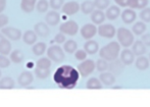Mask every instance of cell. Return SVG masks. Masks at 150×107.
<instances>
[{"label":"cell","mask_w":150,"mask_h":107,"mask_svg":"<svg viewBox=\"0 0 150 107\" xmlns=\"http://www.w3.org/2000/svg\"><path fill=\"white\" fill-rule=\"evenodd\" d=\"M53 80L60 88L73 89L79 81V71L71 65L64 64L56 70L53 75Z\"/></svg>","instance_id":"6da1fadb"},{"label":"cell","mask_w":150,"mask_h":107,"mask_svg":"<svg viewBox=\"0 0 150 107\" xmlns=\"http://www.w3.org/2000/svg\"><path fill=\"white\" fill-rule=\"evenodd\" d=\"M120 45L117 42L112 41L101 48L99 51V55H100V58H103L107 61H111V60L117 59V56L120 55Z\"/></svg>","instance_id":"7a4b0ae2"},{"label":"cell","mask_w":150,"mask_h":107,"mask_svg":"<svg viewBox=\"0 0 150 107\" xmlns=\"http://www.w3.org/2000/svg\"><path fill=\"white\" fill-rule=\"evenodd\" d=\"M115 34H117V40L120 42V45L124 46L125 48L130 47L134 43V34L128 29L120 28Z\"/></svg>","instance_id":"3957f363"},{"label":"cell","mask_w":150,"mask_h":107,"mask_svg":"<svg viewBox=\"0 0 150 107\" xmlns=\"http://www.w3.org/2000/svg\"><path fill=\"white\" fill-rule=\"evenodd\" d=\"M51 66V62L48 58H40L37 61V65H36V75L40 79H45L49 75V68Z\"/></svg>","instance_id":"277c9868"},{"label":"cell","mask_w":150,"mask_h":107,"mask_svg":"<svg viewBox=\"0 0 150 107\" xmlns=\"http://www.w3.org/2000/svg\"><path fill=\"white\" fill-rule=\"evenodd\" d=\"M95 70V62L91 59L84 60L78 65V71L82 77H88Z\"/></svg>","instance_id":"5b68a950"},{"label":"cell","mask_w":150,"mask_h":107,"mask_svg":"<svg viewBox=\"0 0 150 107\" xmlns=\"http://www.w3.org/2000/svg\"><path fill=\"white\" fill-rule=\"evenodd\" d=\"M48 57L51 60H53L54 62H61L64 59V53H63L62 49L59 46L53 45L48 49L47 51Z\"/></svg>","instance_id":"8992f818"},{"label":"cell","mask_w":150,"mask_h":107,"mask_svg":"<svg viewBox=\"0 0 150 107\" xmlns=\"http://www.w3.org/2000/svg\"><path fill=\"white\" fill-rule=\"evenodd\" d=\"M97 32H98L99 36H101V37L110 39V38L115 37L117 31H115V26H112V25H110V24L102 25L101 24L100 27L98 28V31H97Z\"/></svg>","instance_id":"52a82bcc"},{"label":"cell","mask_w":150,"mask_h":107,"mask_svg":"<svg viewBox=\"0 0 150 107\" xmlns=\"http://www.w3.org/2000/svg\"><path fill=\"white\" fill-rule=\"evenodd\" d=\"M78 31H79V27H78L77 23L74 20H69L60 26V32L65 35L75 36L78 33Z\"/></svg>","instance_id":"ba28073f"},{"label":"cell","mask_w":150,"mask_h":107,"mask_svg":"<svg viewBox=\"0 0 150 107\" xmlns=\"http://www.w3.org/2000/svg\"><path fill=\"white\" fill-rule=\"evenodd\" d=\"M97 33V28L95 27V25L93 24H86L85 26H83V28L81 29V35L84 39L90 40L96 35Z\"/></svg>","instance_id":"9c48e42d"},{"label":"cell","mask_w":150,"mask_h":107,"mask_svg":"<svg viewBox=\"0 0 150 107\" xmlns=\"http://www.w3.org/2000/svg\"><path fill=\"white\" fill-rule=\"evenodd\" d=\"M135 60V54L133 53L132 50L125 48L122 52H120V61L125 64V65H130L134 62Z\"/></svg>","instance_id":"30bf717a"},{"label":"cell","mask_w":150,"mask_h":107,"mask_svg":"<svg viewBox=\"0 0 150 107\" xmlns=\"http://www.w3.org/2000/svg\"><path fill=\"white\" fill-rule=\"evenodd\" d=\"M99 80H100L101 84L105 86H112L115 83V75L110 71H102L101 75H99Z\"/></svg>","instance_id":"8fae6325"},{"label":"cell","mask_w":150,"mask_h":107,"mask_svg":"<svg viewBox=\"0 0 150 107\" xmlns=\"http://www.w3.org/2000/svg\"><path fill=\"white\" fill-rule=\"evenodd\" d=\"M120 16H122V20L125 24H132V23L136 20L137 14H136V12L134 11V9H132V8H127V9L122 10Z\"/></svg>","instance_id":"7c38bea8"},{"label":"cell","mask_w":150,"mask_h":107,"mask_svg":"<svg viewBox=\"0 0 150 107\" xmlns=\"http://www.w3.org/2000/svg\"><path fill=\"white\" fill-rule=\"evenodd\" d=\"M124 68H125V64L122 63L120 60H117V59H115V60H111L110 63L108 64V68L110 73H112L113 75H120L122 73V71L124 70Z\"/></svg>","instance_id":"4fadbf2b"},{"label":"cell","mask_w":150,"mask_h":107,"mask_svg":"<svg viewBox=\"0 0 150 107\" xmlns=\"http://www.w3.org/2000/svg\"><path fill=\"white\" fill-rule=\"evenodd\" d=\"M120 14V9L119 6L117 5H111L110 7L107 8L106 13H105V18L109 20H117Z\"/></svg>","instance_id":"5bb4252c"},{"label":"cell","mask_w":150,"mask_h":107,"mask_svg":"<svg viewBox=\"0 0 150 107\" xmlns=\"http://www.w3.org/2000/svg\"><path fill=\"white\" fill-rule=\"evenodd\" d=\"M132 51L135 55L137 56H140V55H143V54L146 52V46L144 45L142 41L138 40V41L134 42L132 44Z\"/></svg>","instance_id":"9a60e30c"},{"label":"cell","mask_w":150,"mask_h":107,"mask_svg":"<svg viewBox=\"0 0 150 107\" xmlns=\"http://www.w3.org/2000/svg\"><path fill=\"white\" fill-rule=\"evenodd\" d=\"M148 5V0H128L127 6H129L132 9H143Z\"/></svg>","instance_id":"2e32d148"},{"label":"cell","mask_w":150,"mask_h":107,"mask_svg":"<svg viewBox=\"0 0 150 107\" xmlns=\"http://www.w3.org/2000/svg\"><path fill=\"white\" fill-rule=\"evenodd\" d=\"M105 14L101 11V9L93 10L92 14H91V20L94 23L95 25H101L105 20Z\"/></svg>","instance_id":"e0dca14e"},{"label":"cell","mask_w":150,"mask_h":107,"mask_svg":"<svg viewBox=\"0 0 150 107\" xmlns=\"http://www.w3.org/2000/svg\"><path fill=\"white\" fill-rule=\"evenodd\" d=\"M99 49L98 43L96 41H93V40H88L87 42L84 45V50L86 51V53L88 54H95Z\"/></svg>","instance_id":"ac0fdd59"},{"label":"cell","mask_w":150,"mask_h":107,"mask_svg":"<svg viewBox=\"0 0 150 107\" xmlns=\"http://www.w3.org/2000/svg\"><path fill=\"white\" fill-rule=\"evenodd\" d=\"M2 33L4 35H6V37H8L11 40H18L21 38V31L16 30L14 28H5L2 30Z\"/></svg>","instance_id":"d6986e66"},{"label":"cell","mask_w":150,"mask_h":107,"mask_svg":"<svg viewBox=\"0 0 150 107\" xmlns=\"http://www.w3.org/2000/svg\"><path fill=\"white\" fill-rule=\"evenodd\" d=\"M135 65L139 70H146L149 68V59L147 57H145V56L140 55L136 59Z\"/></svg>","instance_id":"ffe728a7"},{"label":"cell","mask_w":150,"mask_h":107,"mask_svg":"<svg viewBox=\"0 0 150 107\" xmlns=\"http://www.w3.org/2000/svg\"><path fill=\"white\" fill-rule=\"evenodd\" d=\"M33 82V75L30 71H25L18 77V83L21 86H28Z\"/></svg>","instance_id":"44dd1931"},{"label":"cell","mask_w":150,"mask_h":107,"mask_svg":"<svg viewBox=\"0 0 150 107\" xmlns=\"http://www.w3.org/2000/svg\"><path fill=\"white\" fill-rule=\"evenodd\" d=\"M146 29H147V27L144 22H137L136 24L133 26L132 31H133V34H135L136 36H141L146 32Z\"/></svg>","instance_id":"7402d4cb"},{"label":"cell","mask_w":150,"mask_h":107,"mask_svg":"<svg viewBox=\"0 0 150 107\" xmlns=\"http://www.w3.org/2000/svg\"><path fill=\"white\" fill-rule=\"evenodd\" d=\"M78 10H79V4L77 2H69L63 7V12L69 15L75 14L76 12H78Z\"/></svg>","instance_id":"603a6c76"},{"label":"cell","mask_w":150,"mask_h":107,"mask_svg":"<svg viewBox=\"0 0 150 107\" xmlns=\"http://www.w3.org/2000/svg\"><path fill=\"white\" fill-rule=\"evenodd\" d=\"M86 87H87V89L98 90V89H102V84H101L100 80L96 79V77H91V79L87 81Z\"/></svg>","instance_id":"cb8c5ba5"},{"label":"cell","mask_w":150,"mask_h":107,"mask_svg":"<svg viewBox=\"0 0 150 107\" xmlns=\"http://www.w3.org/2000/svg\"><path fill=\"white\" fill-rule=\"evenodd\" d=\"M10 49H11V45H10L9 41L3 38L0 42V54L1 55H7V54H9Z\"/></svg>","instance_id":"d4e9b609"},{"label":"cell","mask_w":150,"mask_h":107,"mask_svg":"<svg viewBox=\"0 0 150 107\" xmlns=\"http://www.w3.org/2000/svg\"><path fill=\"white\" fill-rule=\"evenodd\" d=\"M63 48H64L65 52H67V53H69V54L74 53V52H76V50H77V48H78L77 42L74 41V40H69V41H67L64 43Z\"/></svg>","instance_id":"484cf974"},{"label":"cell","mask_w":150,"mask_h":107,"mask_svg":"<svg viewBox=\"0 0 150 107\" xmlns=\"http://www.w3.org/2000/svg\"><path fill=\"white\" fill-rule=\"evenodd\" d=\"M14 87V82L11 77H6L0 81V88L2 89H12Z\"/></svg>","instance_id":"4316f807"},{"label":"cell","mask_w":150,"mask_h":107,"mask_svg":"<svg viewBox=\"0 0 150 107\" xmlns=\"http://www.w3.org/2000/svg\"><path fill=\"white\" fill-rule=\"evenodd\" d=\"M35 30H36V32H37V34L39 36H41V37H47L48 34H49V29L44 24L36 25Z\"/></svg>","instance_id":"83f0119b"},{"label":"cell","mask_w":150,"mask_h":107,"mask_svg":"<svg viewBox=\"0 0 150 107\" xmlns=\"http://www.w3.org/2000/svg\"><path fill=\"white\" fill-rule=\"evenodd\" d=\"M36 40H37V36L34 32H32V31H28V32L25 33L24 35V41L26 44H29V45H32V44H34L36 42Z\"/></svg>","instance_id":"f1b7e54d"},{"label":"cell","mask_w":150,"mask_h":107,"mask_svg":"<svg viewBox=\"0 0 150 107\" xmlns=\"http://www.w3.org/2000/svg\"><path fill=\"white\" fill-rule=\"evenodd\" d=\"M82 11L86 14H89L94 10V2L90 1V0H87V1H84L83 4L81 6Z\"/></svg>","instance_id":"f546056e"},{"label":"cell","mask_w":150,"mask_h":107,"mask_svg":"<svg viewBox=\"0 0 150 107\" xmlns=\"http://www.w3.org/2000/svg\"><path fill=\"white\" fill-rule=\"evenodd\" d=\"M95 66H96L97 70L102 73V71L107 70V68H108V62H107V60L103 59V58H100V59H98L96 61Z\"/></svg>","instance_id":"4dcf8cb0"},{"label":"cell","mask_w":150,"mask_h":107,"mask_svg":"<svg viewBox=\"0 0 150 107\" xmlns=\"http://www.w3.org/2000/svg\"><path fill=\"white\" fill-rule=\"evenodd\" d=\"M10 59L16 63H21L24 59V55L20 50H14L11 54H10Z\"/></svg>","instance_id":"1f68e13d"},{"label":"cell","mask_w":150,"mask_h":107,"mask_svg":"<svg viewBox=\"0 0 150 107\" xmlns=\"http://www.w3.org/2000/svg\"><path fill=\"white\" fill-rule=\"evenodd\" d=\"M46 50V44L45 43H37L33 47V52L36 55H42Z\"/></svg>","instance_id":"d6a6232c"},{"label":"cell","mask_w":150,"mask_h":107,"mask_svg":"<svg viewBox=\"0 0 150 107\" xmlns=\"http://www.w3.org/2000/svg\"><path fill=\"white\" fill-rule=\"evenodd\" d=\"M46 20H47V23L49 25L54 26V25L57 24L58 20H59V15H58L56 12H50L47 15V18H46Z\"/></svg>","instance_id":"836d02e7"},{"label":"cell","mask_w":150,"mask_h":107,"mask_svg":"<svg viewBox=\"0 0 150 107\" xmlns=\"http://www.w3.org/2000/svg\"><path fill=\"white\" fill-rule=\"evenodd\" d=\"M140 18L144 23H150V8L145 7L140 12Z\"/></svg>","instance_id":"e575fe53"},{"label":"cell","mask_w":150,"mask_h":107,"mask_svg":"<svg viewBox=\"0 0 150 107\" xmlns=\"http://www.w3.org/2000/svg\"><path fill=\"white\" fill-rule=\"evenodd\" d=\"M109 3H110L109 0H95L94 6H96L98 9H105L106 7H108Z\"/></svg>","instance_id":"d590c367"},{"label":"cell","mask_w":150,"mask_h":107,"mask_svg":"<svg viewBox=\"0 0 150 107\" xmlns=\"http://www.w3.org/2000/svg\"><path fill=\"white\" fill-rule=\"evenodd\" d=\"M75 56L78 60H85L87 57V53L85 50H76Z\"/></svg>","instance_id":"8d00e7d4"},{"label":"cell","mask_w":150,"mask_h":107,"mask_svg":"<svg viewBox=\"0 0 150 107\" xmlns=\"http://www.w3.org/2000/svg\"><path fill=\"white\" fill-rule=\"evenodd\" d=\"M9 63H10L9 59H7L5 56L0 55V68H7V66L9 65Z\"/></svg>","instance_id":"74e56055"},{"label":"cell","mask_w":150,"mask_h":107,"mask_svg":"<svg viewBox=\"0 0 150 107\" xmlns=\"http://www.w3.org/2000/svg\"><path fill=\"white\" fill-rule=\"evenodd\" d=\"M54 41L58 44L63 43V42H65V36H63V34H57L54 38Z\"/></svg>","instance_id":"f35d334b"},{"label":"cell","mask_w":150,"mask_h":107,"mask_svg":"<svg viewBox=\"0 0 150 107\" xmlns=\"http://www.w3.org/2000/svg\"><path fill=\"white\" fill-rule=\"evenodd\" d=\"M141 41L144 43L145 46H150V34H143Z\"/></svg>","instance_id":"ab89813d"},{"label":"cell","mask_w":150,"mask_h":107,"mask_svg":"<svg viewBox=\"0 0 150 107\" xmlns=\"http://www.w3.org/2000/svg\"><path fill=\"white\" fill-rule=\"evenodd\" d=\"M63 0H51V5L53 8H59Z\"/></svg>","instance_id":"60d3db41"},{"label":"cell","mask_w":150,"mask_h":107,"mask_svg":"<svg viewBox=\"0 0 150 107\" xmlns=\"http://www.w3.org/2000/svg\"><path fill=\"white\" fill-rule=\"evenodd\" d=\"M127 1H128V0H115V3H117L119 6H122V7H126Z\"/></svg>","instance_id":"b9f144b4"},{"label":"cell","mask_w":150,"mask_h":107,"mask_svg":"<svg viewBox=\"0 0 150 107\" xmlns=\"http://www.w3.org/2000/svg\"><path fill=\"white\" fill-rule=\"evenodd\" d=\"M7 23V18L6 16H0V27H3Z\"/></svg>","instance_id":"7bdbcfd3"},{"label":"cell","mask_w":150,"mask_h":107,"mask_svg":"<svg viewBox=\"0 0 150 107\" xmlns=\"http://www.w3.org/2000/svg\"><path fill=\"white\" fill-rule=\"evenodd\" d=\"M3 38H4V37H3V36H2L1 34H0V42H1V40H2V39H3Z\"/></svg>","instance_id":"ee69618b"},{"label":"cell","mask_w":150,"mask_h":107,"mask_svg":"<svg viewBox=\"0 0 150 107\" xmlns=\"http://www.w3.org/2000/svg\"><path fill=\"white\" fill-rule=\"evenodd\" d=\"M0 77H1V71H0Z\"/></svg>","instance_id":"f6af8a7d"},{"label":"cell","mask_w":150,"mask_h":107,"mask_svg":"<svg viewBox=\"0 0 150 107\" xmlns=\"http://www.w3.org/2000/svg\"><path fill=\"white\" fill-rule=\"evenodd\" d=\"M149 60H150V54H149Z\"/></svg>","instance_id":"bcb514c9"}]
</instances>
